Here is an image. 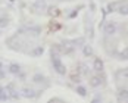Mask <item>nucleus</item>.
Instances as JSON below:
<instances>
[{
	"label": "nucleus",
	"instance_id": "f257e3e1",
	"mask_svg": "<svg viewBox=\"0 0 128 103\" xmlns=\"http://www.w3.org/2000/svg\"><path fill=\"white\" fill-rule=\"evenodd\" d=\"M52 64H53V66H54L56 72H59L60 75H65V74H66V68H65V65L60 62L59 56H56L53 50H52Z\"/></svg>",
	"mask_w": 128,
	"mask_h": 103
},
{
	"label": "nucleus",
	"instance_id": "f03ea898",
	"mask_svg": "<svg viewBox=\"0 0 128 103\" xmlns=\"http://www.w3.org/2000/svg\"><path fill=\"white\" fill-rule=\"evenodd\" d=\"M103 32L106 34V36H114L116 32V24L115 22H106L104 24V26H103Z\"/></svg>",
	"mask_w": 128,
	"mask_h": 103
},
{
	"label": "nucleus",
	"instance_id": "7ed1b4c3",
	"mask_svg": "<svg viewBox=\"0 0 128 103\" xmlns=\"http://www.w3.org/2000/svg\"><path fill=\"white\" fill-rule=\"evenodd\" d=\"M9 72L13 75H19V77H24V74L21 72V66L18 64H10L9 65Z\"/></svg>",
	"mask_w": 128,
	"mask_h": 103
},
{
	"label": "nucleus",
	"instance_id": "20e7f679",
	"mask_svg": "<svg viewBox=\"0 0 128 103\" xmlns=\"http://www.w3.org/2000/svg\"><path fill=\"white\" fill-rule=\"evenodd\" d=\"M93 69L97 71V72H102L103 69H104V64H103V60L100 58H96V59H94V62H93Z\"/></svg>",
	"mask_w": 128,
	"mask_h": 103
},
{
	"label": "nucleus",
	"instance_id": "39448f33",
	"mask_svg": "<svg viewBox=\"0 0 128 103\" xmlns=\"http://www.w3.org/2000/svg\"><path fill=\"white\" fill-rule=\"evenodd\" d=\"M103 80H104V78H103L102 75H97V77L91 78V81H90V82H91V86H93V87H99V86H102V84H103Z\"/></svg>",
	"mask_w": 128,
	"mask_h": 103
},
{
	"label": "nucleus",
	"instance_id": "423d86ee",
	"mask_svg": "<svg viewBox=\"0 0 128 103\" xmlns=\"http://www.w3.org/2000/svg\"><path fill=\"white\" fill-rule=\"evenodd\" d=\"M25 31H28L31 36H38L40 32H41V28L40 26H28V28H25Z\"/></svg>",
	"mask_w": 128,
	"mask_h": 103
},
{
	"label": "nucleus",
	"instance_id": "0eeeda50",
	"mask_svg": "<svg viewBox=\"0 0 128 103\" xmlns=\"http://www.w3.org/2000/svg\"><path fill=\"white\" fill-rule=\"evenodd\" d=\"M82 54H84L86 58H88V56H93V47H91V46H88V44L82 46Z\"/></svg>",
	"mask_w": 128,
	"mask_h": 103
},
{
	"label": "nucleus",
	"instance_id": "6e6552de",
	"mask_svg": "<svg viewBox=\"0 0 128 103\" xmlns=\"http://www.w3.org/2000/svg\"><path fill=\"white\" fill-rule=\"evenodd\" d=\"M118 100H122V102L128 100V90H119V93H118Z\"/></svg>",
	"mask_w": 128,
	"mask_h": 103
},
{
	"label": "nucleus",
	"instance_id": "1a4fd4ad",
	"mask_svg": "<svg viewBox=\"0 0 128 103\" xmlns=\"http://www.w3.org/2000/svg\"><path fill=\"white\" fill-rule=\"evenodd\" d=\"M9 24V19L8 16H0V28H6Z\"/></svg>",
	"mask_w": 128,
	"mask_h": 103
},
{
	"label": "nucleus",
	"instance_id": "9d476101",
	"mask_svg": "<svg viewBox=\"0 0 128 103\" xmlns=\"http://www.w3.org/2000/svg\"><path fill=\"white\" fill-rule=\"evenodd\" d=\"M32 81H36V82H43V81H47V80L43 77L41 74H36V75L32 77Z\"/></svg>",
	"mask_w": 128,
	"mask_h": 103
},
{
	"label": "nucleus",
	"instance_id": "9b49d317",
	"mask_svg": "<svg viewBox=\"0 0 128 103\" xmlns=\"http://www.w3.org/2000/svg\"><path fill=\"white\" fill-rule=\"evenodd\" d=\"M22 94L26 96V97H30V99H31V97H34V91L30 90V88H24V90H22Z\"/></svg>",
	"mask_w": 128,
	"mask_h": 103
},
{
	"label": "nucleus",
	"instance_id": "f8f14e48",
	"mask_svg": "<svg viewBox=\"0 0 128 103\" xmlns=\"http://www.w3.org/2000/svg\"><path fill=\"white\" fill-rule=\"evenodd\" d=\"M118 12L121 13V15H128V4H122V6L118 9Z\"/></svg>",
	"mask_w": 128,
	"mask_h": 103
},
{
	"label": "nucleus",
	"instance_id": "ddd939ff",
	"mask_svg": "<svg viewBox=\"0 0 128 103\" xmlns=\"http://www.w3.org/2000/svg\"><path fill=\"white\" fill-rule=\"evenodd\" d=\"M77 93L80 96H86V94H87V90H86V87L80 86V87H77Z\"/></svg>",
	"mask_w": 128,
	"mask_h": 103
},
{
	"label": "nucleus",
	"instance_id": "4468645a",
	"mask_svg": "<svg viewBox=\"0 0 128 103\" xmlns=\"http://www.w3.org/2000/svg\"><path fill=\"white\" fill-rule=\"evenodd\" d=\"M43 50H44V49H43L41 46H38V47H36V49L32 50V54H34V56H40V54L43 53Z\"/></svg>",
	"mask_w": 128,
	"mask_h": 103
},
{
	"label": "nucleus",
	"instance_id": "2eb2a0df",
	"mask_svg": "<svg viewBox=\"0 0 128 103\" xmlns=\"http://www.w3.org/2000/svg\"><path fill=\"white\" fill-rule=\"evenodd\" d=\"M0 100H8V94L4 93V90L0 87Z\"/></svg>",
	"mask_w": 128,
	"mask_h": 103
},
{
	"label": "nucleus",
	"instance_id": "dca6fc26",
	"mask_svg": "<svg viewBox=\"0 0 128 103\" xmlns=\"http://www.w3.org/2000/svg\"><path fill=\"white\" fill-rule=\"evenodd\" d=\"M34 6H36V8H43V6H46V2H44V0H38V2L34 3Z\"/></svg>",
	"mask_w": 128,
	"mask_h": 103
},
{
	"label": "nucleus",
	"instance_id": "f3484780",
	"mask_svg": "<svg viewBox=\"0 0 128 103\" xmlns=\"http://www.w3.org/2000/svg\"><path fill=\"white\" fill-rule=\"evenodd\" d=\"M121 59H128V49H125L121 53Z\"/></svg>",
	"mask_w": 128,
	"mask_h": 103
},
{
	"label": "nucleus",
	"instance_id": "a211bd4d",
	"mask_svg": "<svg viewBox=\"0 0 128 103\" xmlns=\"http://www.w3.org/2000/svg\"><path fill=\"white\" fill-rule=\"evenodd\" d=\"M119 74H121V75H122L124 78H128V68H125V69H122V71H121Z\"/></svg>",
	"mask_w": 128,
	"mask_h": 103
},
{
	"label": "nucleus",
	"instance_id": "6ab92c4d",
	"mask_svg": "<svg viewBox=\"0 0 128 103\" xmlns=\"http://www.w3.org/2000/svg\"><path fill=\"white\" fill-rule=\"evenodd\" d=\"M0 78H4V71H3V65L0 62Z\"/></svg>",
	"mask_w": 128,
	"mask_h": 103
}]
</instances>
